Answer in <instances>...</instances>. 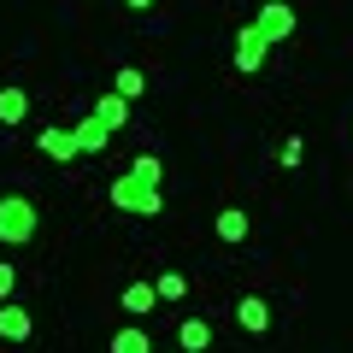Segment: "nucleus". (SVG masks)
<instances>
[{
  "mask_svg": "<svg viewBox=\"0 0 353 353\" xmlns=\"http://www.w3.org/2000/svg\"><path fill=\"white\" fill-rule=\"evenodd\" d=\"M212 230H218V241L241 248V241H248V212H241V206H224V212L212 218Z\"/></svg>",
  "mask_w": 353,
  "mask_h": 353,
  "instance_id": "11",
  "label": "nucleus"
},
{
  "mask_svg": "<svg viewBox=\"0 0 353 353\" xmlns=\"http://www.w3.org/2000/svg\"><path fill=\"white\" fill-rule=\"evenodd\" d=\"M112 88L124 94V101H141V94H148V77H141V65H118Z\"/></svg>",
  "mask_w": 353,
  "mask_h": 353,
  "instance_id": "13",
  "label": "nucleus"
},
{
  "mask_svg": "<svg viewBox=\"0 0 353 353\" xmlns=\"http://www.w3.org/2000/svg\"><path fill=\"white\" fill-rule=\"evenodd\" d=\"M124 6H130V12H148V6H153V0H124Z\"/></svg>",
  "mask_w": 353,
  "mask_h": 353,
  "instance_id": "20",
  "label": "nucleus"
},
{
  "mask_svg": "<svg viewBox=\"0 0 353 353\" xmlns=\"http://www.w3.org/2000/svg\"><path fill=\"white\" fill-rule=\"evenodd\" d=\"M106 201H112V212H136V218H153L165 206V194H159V183H148V176H136V171H124L112 183V194H106Z\"/></svg>",
  "mask_w": 353,
  "mask_h": 353,
  "instance_id": "1",
  "label": "nucleus"
},
{
  "mask_svg": "<svg viewBox=\"0 0 353 353\" xmlns=\"http://www.w3.org/2000/svg\"><path fill=\"white\" fill-rule=\"evenodd\" d=\"M277 159H283V165L294 171V165L306 159V136H289V141H283V153H277Z\"/></svg>",
  "mask_w": 353,
  "mask_h": 353,
  "instance_id": "18",
  "label": "nucleus"
},
{
  "mask_svg": "<svg viewBox=\"0 0 353 353\" xmlns=\"http://www.w3.org/2000/svg\"><path fill=\"white\" fill-rule=\"evenodd\" d=\"M112 353H153V341H148V330H141V324H124L112 336Z\"/></svg>",
  "mask_w": 353,
  "mask_h": 353,
  "instance_id": "15",
  "label": "nucleus"
},
{
  "mask_svg": "<svg viewBox=\"0 0 353 353\" xmlns=\"http://www.w3.org/2000/svg\"><path fill=\"white\" fill-rule=\"evenodd\" d=\"M36 336V318H30V306H18V301H0V341H30Z\"/></svg>",
  "mask_w": 353,
  "mask_h": 353,
  "instance_id": "5",
  "label": "nucleus"
},
{
  "mask_svg": "<svg viewBox=\"0 0 353 353\" xmlns=\"http://www.w3.org/2000/svg\"><path fill=\"white\" fill-rule=\"evenodd\" d=\"M253 24H259L271 41H283V36H294V6L289 0H265L259 12H253Z\"/></svg>",
  "mask_w": 353,
  "mask_h": 353,
  "instance_id": "4",
  "label": "nucleus"
},
{
  "mask_svg": "<svg viewBox=\"0 0 353 353\" xmlns=\"http://www.w3.org/2000/svg\"><path fill=\"white\" fill-rule=\"evenodd\" d=\"M153 289H159V301H183V294H189V277H183V271H159Z\"/></svg>",
  "mask_w": 353,
  "mask_h": 353,
  "instance_id": "16",
  "label": "nucleus"
},
{
  "mask_svg": "<svg viewBox=\"0 0 353 353\" xmlns=\"http://www.w3.org/2000/svg\"><path fill=\"white\" fill-rule=\"evenodd\" d=\"M12 289H18V271H12V259H0V301H12Z\"/></svg>",
  "mask_w": 353,
  "mask_h": 353,
  "instance_id": "19",
  "label": "nucleus"
},
{
  "mask_svg": "<svg viewBox=\"0 0 353 353\" xmlns=\"http://www.w3.org/2000/svg\"><path fill=\"white\" fill-rule=\"evenodd\" d=\"M36 201L30 194H0V241L6 248H24V241H36Z\"/></svg>",
  "mask_w": 353,
  "mask_h": 353,
  "instance_id": "2",
  "label": "nucleus"
},
{
  "mask_svg": "<svg viewBox=\"0 0 353 353\" xmlns=\"http://www.w3.org/2000/svg\"><path fill=\"white\" fill-rule=\"evenodd\" d=\"M94 118H101V124H106V130H112V136H118V130L130 124V101H124V94H118V88H106L101 101H94Z\"/></svg>",
  "mask_w": 353,
  "mask_h": 353,
  "instance_id": "9",
  "label": "nucleus"
},
{
  "mask_svg": "<svg viewBox=\"0 0 353 353\" xmlns=\"http://www.w3.org/2000/svg\"><path fill=\"white\" fill-rule=\"evenodd\" d=\"M24 118H30V88L6 83V88H0V124H6V130H18Z\"/></svg>",
  "mask_w": 353,
  "mask_h": 353,
  "instance_id": "8",
  "label": "nucleus"
},
{
  "mask_svg": "<svg viewBox=\"0 0 353 353\" xmlns=\"http://www.w3.org/2000/svg\"><path fill=\"white\" fill-rule=\"evenodd\" d=\"M176 347L183 353H206L212 347V324H206V318H183V324H176Z\"/></svg>",
  "mask_w": 353,
  "mask_h": 353,
  "instance_id": "10",
  "label": "nucleus"
},
{
  "mask_svg": "<svg viewBox=\"0 0 353 353\" xmlns=\"http://www.w3.org/2000/svg\"><path fill=\"white\" fill-rule=\"evenodd\" d=\"M236 324L248 330V336H265V330H271V301H265V294H241L236 301Z\"/></svg>",
  "mask_w": 353,
  "mask_h": 353,
  "instance_id": "6",
  "label": "nucleus"
},
{
  "mask_svg": "<svg viewBox=\"0 0 353 353\" xmlns=\"http://www.w3.org/2000/svg\"><path fill=\"white\" fill-rule=\"evenodd\" d=\"M265 53H271V36H265V30L248 18V24L236 30V53H230V59H236V71H241V77H253V71L265 65Z\"/></svg>",
  "mask_w": 353,
  "mask_h": 353,
  "instance_id": "3",
  "label": "nucleus"
},
{
  "mask_svg": "<svg viewBox=\"0 0 353 353\" xmlns=\"http://www.w3.org/2000/svg\"><path fill=\"white\" fill-rule=\"evenodd\" d=\"M130 171H136V176H148V183H165V165H159V153H136V159H130Z\"/></svg>",
  "mask_w": 353,
  "mask_h": 353,
  "instance_id": "17",
  "label": "nucleus"
},
{
  "mask_svg": "<svg viewBox=\"0 0 353 353\" xmlns=\"http://www.w3.org/2000/svg\"><path fill=\"white\" fill-rule=\"evenodd\" d=\"M77 141H83V153H101L106 141H112V130H106V124H101V118H94V112H88L83 124H77Z\"/></svg>",
  "mask_w": 353,
  "mask_h": 353,
  "instance_id": "14",
  "label": "nucleus"
},
{
  "mask_svg": "<svg viewBox=\"0 0 353 353\" xmlns=\"http://www.w3.org/2000/svg\"><path fill=\"white\" fill-rule=\"evenodd\" d=\"M153 301H159V289H153V283H124V294H118V306H124L130 318L153 312Z\"/></svg>",
  "mask_w": 353,
  "mask_h": 353,
  "instance_id": "12",
  "label": "nucleus"
},
{
  "mask_svg": "<svg viewBox=\"0 0 353 353\" xmlns=\"http://www.w3.org/2000/svg\"><path fill=\"white\" fill-rule=\"evenodd\" d=\"M36 148L41 153H48V159H77V153H83V141H77V124L71 130H41V136H36Z\"/></svg>",
  "mask_w": 353,
  "mask_h": 353,
  "instance_id": "7",
  "label": "nucleus"
}]
</instances>
